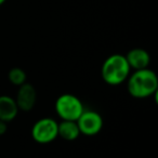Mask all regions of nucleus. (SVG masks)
<instances>
[{"label":"nucleus","instance_id":"obj_1","mask_svg":"<svg viewBox=\"0 0 158 158\" xmlns=\"http://www.w3.org/2000/svg\"><path fill=\"white\" fill-rule=\"evenodd\" d=\"M127 90L132 98L147 99L157 94L158 77L151 68L133 70L127 79Z\"/></svg>","mask_w":158,"mask_h":158},{"label":"nucleus","instance_id":"obj_2","mask_svg":"<svg viewBox=\"0 0 158 158\" xmlns=\"http://www.w3.org/2000/svg\"><path fill=\"white\" fill-rule=\"evenodd\" d=\"M131 73L126 56L120 53H115L106 57L101 67L103 81L110 86H119L127 81Z\"/></svg>","mask_w":158,"mask_h":158},{"label":"nucleus","instance_id":"obj_3","mask_svg":"<svg viewBox=\"0 0 158 158\" xmlns=\"http://www.w3.org/2000/svg\"><path fill=\"white\" fill-rule=\"evenodd\" d=\"M55 113L62 120L76 121L85 110L84 103L72 93H64L56 99L54 104Z\"/></svg>","mask_w":158,"mask_h":158},{"label":"nucleus","instance_id":"obj_4","mask_svg":"<svg viewBox=\"0 0 158 158\" xmlns=\"http://www.w3.org/2000/svg\"><path fill=\"white\" fill-rule=\"evenodd\" d=\"M59 123L54 118L44 117L36 121L31 127V138L38 144H49L59 138Z\"/></svg>","mask_w":158,"mask_h":158},{"label":"nucleus","instance_id":"obj_5","mask_svg":"<svg viewBox=\"0 0 158 158\" xmlns=\"http://www.w3.org/2000/svg\"><path fill=\"white\" fill-rule=\"evenodd\" d=\"M80 134L86 136H94L103 129L104 121L102 116L98 112L92 110H85L82 114L76 120Z\"/></svg>","mask_w":158,"mask_h":158},{"label":"nucleus","instance_id":"obj_6","mask_svg":"<svg viewBox=\"0 0 158 158\" xmlns=\"http://www.w3.org/2000/svg\"><path fill=\"white\" fill-rule=\"evenodd\" d=\"M15 102L20 110L29 112L33 110L37 103V91L35 87L29 82H25L24 85L19 87Z\"/></svg>","mask_w":158,"mask_h":158},{"label":"nucleus","instance_id":"obj_7","mask_svg":"<svg viewBox=\"0 0 158 158\" xmlns=\"http://www.w3.org/2000/svg\"><path fill=\"white\" fill-rule=\"evenodd\" d=\"M126 60L131 70H139L148 68L151 63V55L146 50L142 48H134L127 53Z\"/></svg>","mask_w":158,"mask_h":158},{"label":"nucleus","instance_id":"obj_8","mask_svg":"<svg viewBox=\"0 0 158 158\" xmlns=\"http://www.w3.org/2000/svg\"><path fill=\"white\" fill-rule=\"evenodd\" d=\"M19 107L15 99L10 95H0V120L10 123L14 120L19 114Z\"/></svg>","mask_w":158,"mask_h":158},{"label":"nucleus","instance_id":"obj_9","mask_svg":"<svg viewBox=\"0 0 158 158\" xmlns=\"http://www.w3.org/2000/svg\"><path fill=\"white\" fill-rule=\"evenodd\" d=\"M57 133L60 138L65 141H69V142L77 140L80 135L78 125L76 121L73 120H62L61 123H59Z\"/></svg>","mask_w":158,"mask_h":158},{"label":"nucleus","instance_id":"obj_10","mask_svg":"<svg viewBox=\"0 0 158 158\" xmlns=\"http://www.w3.org/2000/svg\"><path fill=\"white\" fill-rule=\"evenodd\" d=\"M8 79L14 86H22L25 82H27V75L24 69L20 67H13L8 73Z\"/></svg>","mask_w":158,"mask_h":158},{"label":"nucleus","instance_id":"obj_11","mask_svg":"<svg viewBox=\"0 0 158 158\" xmlns=\"http://www.w3.org/2000/svg\"><path fill=\"white\" fill-rule=\"evenodd\" d=\"M8 131V123L0 120V135H3Z\"/></svg>","mask_w":158,"mask_h":158},{"label":"nucleus","instance_id":"obj_12","mask_svg":"<svg viewBox=\"0 0 158 158\" xmlns=\"http://www.w3.org/2000/svg\"><path fill=\"white\" fill-rule=\"evenodd\" d=\"M6 1H7V0H0V6H2L3 3L6 2Z\"/></svg>","mask_w":158,"mask_h":158}]
</instances>
